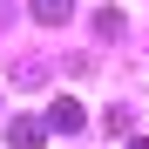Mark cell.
I'll list each match as a JSON object with an SVG mask.
<instances>
[{
    "instance_id": "obj_1",
    "label": "cell",
    "mask_w": 149,
    "mask_h": 149,
    "mask_svg": "<svg viewBox=\"0 0 149 149\" xmlns=\"http://www.w3.org/2000/svg\"><path fill=\"white\" fill-rule=\"evenodd\" d=\"M47 129H54L47 115H14V122H7V149H41Z\"/></svg>"
},
{
    "instance_id": "obj_2",
    "label": "cell",
    "mask_w": 149,
    "mask_h": 149,
    "mask_svg": "<svg viewBox=\"0 0 149 149\" xmlns=\"http://www.w3.org/2000/svg\"><path fill=\"white\" fill-rule=\"evenodd\" d=\"M47 122H54L61 136H74V129H88V109L74 102V95H54V102H47Z\"/></svg>"
},
{
    "instance_id": "obj_3",
    "label": "cell",
    "mask_w": 149,
    "mask_h": 149,
    "mask_svg": "<svg viewBox=\"0 0 149 149\" xmlns=\"http://www.w3.org/2000/svg\"><path fill=\"white\" fill-rule=\"evenodd\" d=\"M27 14L41 20V27H68L74 20V0H27Z\"/></svg>"
},
{
    "instance_id": "obj_4",
    "label": "cell",
    "mask_w": 149,
    "mask_h": 149,
    "mask_svg": "<svg viewBox=\"0 0 149 149\" xmlns=\"http://www.w3.org/2000/svg\"><path fill=\"white\" fill-rule=\"evenodd\" d=\"M95 34H102V41H122V14L115 7H95Z\"/></svg>"
},
{
    "instance_id": "obj_5",
    "label": "cell",
    "mask_w": 149,
    "mask_h": 149,
    "mask_svg": "<svg viewBox=\"0 0 149 149\" xmlns=\"http://www.w3.org/2000/svg\"><path fill=\"white\" fill-rule=\"evenodd\" d=\"M102 129H109V136H129V129H136V115H129V109H109V115H102Z\"/></svg>"
},
{
    "instance_id": "obj_6",
    "label": "cell",
    "mask_w": 149,
    "mask_h": 149,
    "mask_svg": "<svg viewBox=\"0 0 149 149\" xmlns=\"http://www.w3.org/2000/svg\"><path fill=\"white\" fill-rule=\"evenodd\" d=\"M14 81L20 88H41V61H14Z\"/></svg>"
},
{
    "instance_id": "obj_7",
    "label": "cell",
    "mask_w": 149,
    "mask_h": 149,
    "mask_svg": "<svg viewBox=\"0 0 149 149\" xmlns=\"http://www.w3.org/2000/svg\"><path fill=\"white\" fill-rule=\"evenodd\" d=\"M129 149H149V136H129Z\"/></svg>"
}]
</instances>
